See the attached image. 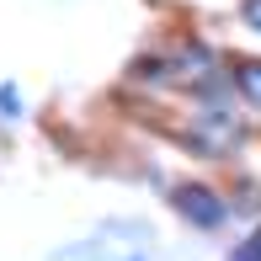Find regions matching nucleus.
I'll use <instances>...</instances> for the list:
<instances>
[{"mask_svg":"<svg viewBox=\"0 0 261 261\" xmlns=\"http://www.w3.org/2000/svg\"><path fill=\"white\" fill-rule=\"evenodd\" d=\"M144 240H149V229H139V224H107L96 240H86L80 251H64L54 261H123V251H139Z\"/></svg>","mask_w":261,"mask_h":261,"instance_id":"nucleus-1","label":"nucleus"},{"mask_svg":"<svg viewBox=\"0 0 261 261\" xmlns=\"http://www.w3.org/2000/svg\"><path fill=\"white\" fill-rule=\"evenodd\" d=\"M176 64H181V75H176V80H187V86H208V80H213V59H208L203 48L181 54V59H176Z\"/></svg>","mask_w":261,"mask_h":261,"instance_id":"nucleus-4","label":"nucleus"},{"mask_svg":"<svg viewBox=\"0 0 261 261\" xmlns=\"http://www.w3.org/2000/svg\"><path fill=\"white\" fill-rule=\"evenodd\" d=\"M234 139H240V123H229V112H219V107H208V112L192 117V144L203 149V155H224Z\"/></svg>","mask_w":261,"mask_h":261,"instance_id":"nucleus-2","label":"nucleus"},{"mask_svg":"<svg viewBox=\"0 0 261 261\" xmlns=\"http://www.w3.org/2000/svg\"><path fill=\"white\" fill-rule=\"evenodd\" d=\"M229 261H261V229L251 234V240H240V251H234Z\"/></svg>","mask_w":261,"mask_h":261,"instance_id":"nucleus-6","label":"nucleus"},{"mask_svg":"<svg viewBox=\"0 0 261 261\" xmlns=\"http://www.w3.org/2000/svg\"><path fill=\"white\" fill-rule=\"evenodd\" d=\"M176 213L192 219V224H203V229H213V224L224 219V203L208 192V187H181V192H176Z\"/></svg>","mask_w":261,"mask_h":261,"instance_id":"nucleus-3","label":"nucleus"},{"mask_svg":"<svg viewBox=\"0 0 261 261\" xmlns=\"http://www.w3.org/2000/svg\"><path fill=\"white\" fill-rule=\"evenodd\" d=\"M245 27L261 32V0H245Z\"/></svg>","mask_w":261,"mask_h":261,"instance_id":"nucleus-7","label":"nucleus"},{"mask_svg":"<svg viewBox=\"0 0 261 261\" xmlns=\"http://www.w3.org/2000/svg\"><path fill=\"white\" fill-rule=\"evenodd\" d=\"M234 80H240V91H245V96L261 107V59H245V64L234 69Z\"/></svg>","mask_w":261,"mask_h":261,"instance_id":"nucleus-5","label":"nucleus"}]
</instances>
